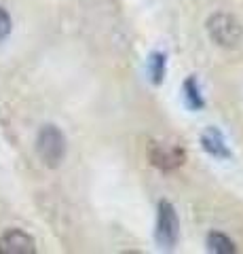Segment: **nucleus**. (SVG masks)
<instances>
[{
  "instance_id": "obj_1",
  "label": "nucleus",
  "mask_w": 243,
  "mask_h": 254,
  "mask_svg": "<svg viewBox=\"0 0 243 254\" xmlns=\"http://www.w3.org/2000/svg\"><path fill=\"white\" fill-rule=\"evenodd\" d=\"M66 136L64 131L55 125H45L38 131L36 138V153L41 157V161L47 165V168H59L61 161L66 159Z\"/></svg>"
},
{
  "instance_id": "obj_2",
  "label": "nucleus",
  "mask_w": 243,
  "mask_h": 254,
  "mask_svg": "<svg viewBox=\"0 0 243 254\" xmlns=\"http://www.w3.org/2000/svg\"><path fill=\"white\" fill-rule=\"evenodd\" d=\"M207 32L209 38L216 45L226 47V49H233L237 47L243 38V28L237 17H233L229 13H216L207 19Z\"/></svg>"
},
{
  "instance_id": "obj_3",
  "label": "nucleus",
  "mask_w": 243,
  "mask_h": 254,
  "mask_svg": "<svg viewBox=\"0 0 243 254\" xmlns=\"http://www.w3.org/2000/svg\"><path fill=\"white\" fill-rule=\"evenodd\" d=\"M156 244L165 250H171L178 244L180 237V220L178 214L174 210V205L169 201H161L159 203V214H156Z\"/></svg>"
},
{
  "instance_id": "obj_4",
  "label": "nucleus",
  "mask_w": 243,
  "mask_h": 254,
  "mask_svg": "<svg viewBox=\"0 0 243 254\" xmlns=\"http://www.w3.org/2000/svg\"><path fill=\"white\" fill-rule=\"evenodd\" d=\"M36 242L21 229H11L0 237V254H34Z\"/></svg>"
},
{
  "instance_id": "obj_5",
  "label": "nucleus",
  "mask_w": 243,
  "mask_h": 254,
  "mask_svg": "<svg viewBox=\"0 0 243 254\" xmlns=\"http://www.w3.org/2000/svg\"><path fill=\"white\" fill-rule=\"evenodd\" d=\"M186 159V153L178 146H167V144H159L150 150V161L161 170H174L180 168Z\"/></svg>"
},
{
  "instance_id": "obj_6",
  "label": "nucleus",
  "mask_w": 243,
  "mask_h": 254,
  "mask_svg": "<svg viewBox=\"0 0 243 254\" xmlns=\"http://www.w3.org/2000/svg\"><path fill=\"white\" fill-rule=\"evenodd\" d=\"M201 146L205 153H209L211 157H216V159H231L233 153H231V148L226 146V140L222 136V131L218 129V127H207L205 131L201 133Z\"/></svg>"
},
{
  "instance_id": "obj_7",
  "label": "nucleus",
  "mask_w": 243,
  "mask_h": 254,
  "mask_svg": "<svg viewBox=\"0 0 243 254\" xmlns=\"http://www.w3.org/2000/svg\"><path fill=\"white\" fill-rule=\"evenodd\" d=\"M146 72L152 85H161L167 74V55L163 51H152L146 60Z\"/></svg>"
},
{
  "instance_id": "obj_8",
  "label": "nucleus",
  "mask_w": 243,
  "mask_h": 254,
  "mask_svg": "<svg viewBox=\"0 0 243 254\" xmlns=\"http://www.w3.org/2000/svg\"><path fill=\"white\" fill-rule=\"evenodd\" d=\"M182 93H184V102L186 106L191 110H201L203 106H205V100H203L201 95V89H199V83L194 76H188L184 85H182Z\"/></svg>"
},
{
  "instance_id": "obj_9",
  "label": "nucleus",
  "mask_w": 243,
  "mask_h": 254,
  "mask_svg": "<svg viewBox=\"0 0 243 254\" xmlns=\"http://www.w3.org/2000/svg\"><path fill=\"white\" fill-rule=\"evenodd\" d=\"M207 250L216 254H231L235 252V244L231 237H226L224 233H209L207 235Z\"/></svg>"
},
{
  "instance_id": "obj_10",
  "label": "nucleus",
  "mask_w": 243,
  "mask_h": 254,
  "mask_svg": "<svg viewBox=\"0 0 243 254\" xmlns=\"http://www.w3.org/2000/svg\"><path fill=\"white\" fill-rule=\"evenodd\" d=\"M11 30H13V21H11V15L6 13L4 9H0V43H2L4 38L11 34Z\"/></svg>"
}]
</instances>
